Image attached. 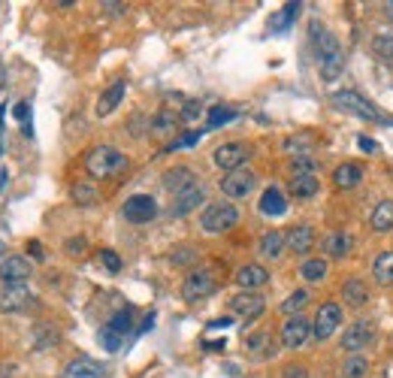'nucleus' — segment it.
Wrapping results in <instances>:
<instances>
[{"mask_svg":"<svg viewBox=\"0 0 393 378\" xmlns=\"http://www.w3.org/2000/svg\"><path fill=\"white\" fill-rule=\"evenodd\" d=\"M121 97H124V82L118 79V82H112L103 94H100V100H97V115H112L115 109H118V103H121Z\"/></svg>","mask_w":393,"mask_h":378,"instance_id":"b1692460","label":"nucleus"},{"mask_svg":"<svg viewBox=\"0 0 393 378\" xmlns=\"http://www.w3.org/2000/svg\"><path fill=\"white\" fill-rule=\"evenodd\" d=\"M3 257H6V242L0 239V261H3Z\"/></svg>","mask_w":393,"mask_h":378,"instance_id":"3c124183","label":"nucleus"},{"mask_svg":"<svg viewBox=\"0 0 393 378\" xmlns=\"http://www.w3.org/2000/svg\"><path fill=\"white\" fill-rule=\"evenodd\" d=\"M215 288H218L215 272L206 270V266H200V270L188 272L185 284H181V297H185L188 303H194V300H203V297H209V293H215Z\"/></svg>","mask_w":393,"mask_h":378,"instance_id":"20e7f679","label":"nucleus"},{"mask_svg":"<svg viewBox=\"0 0 393 378\" xmlns=\"http://www.w3.org/2000/svg\"><path fill=\"white\" fill-rule=\"evenodd\" d=\"M106 366L91 361V357H76V361L67 363V378H103Z\"/></svg>","mask_w":393,"mask_h":378,"instance_id":"a211bd4d","label":"nucleus"},{"mask_svg":"<svg viewBox=\"0 0 393 378\" xmlns=\"http://www.w3.org/2000/svg\"><path fill=\"white\" fill-rule=\"evenodd\" d=\"M339 327H342V306L339 303H324L312 321V336L324 342V339H330Z\"/></svg>","mask_w":393,"mask_h":378,"instance_id":"0eeeda50","label":"nucleus"},{"mask_svg":"<svg viewBox=\"0 0 393 378\" xmlns=\"http://www.w3.org/2000/svg\"><path fill=\"white\" fill-rule=\"evenodd\" d=\"M13 115H15L22 124H27V122H31V118H27V115H31V106H27V103H18V106L13 109Z\"/></svg>","mask_w":393,"mask_h":378,"instance_id":"37998d69","label":"nucleus"},{"mask_svg":"<svg viewBox=\"0 0 393 378\" xmlns=\"http://www.w3.org/2000/svg\"><path fill=\"white\" fill-rule=\"evenodd\" d=\"M290 170H294V176H299V173H315L318 163L309 158V154H297V158L290 161Z\"/></svg>","mask_w":393,"mask_h":378,"instance_id":"ea45409f","label":"nucleus"},{"mask_svg":"<svg viewBox=\"0 0 393 378\" xmlns=\"http://www.w3.org/2000/svg\"><path fill=\"white\" fill-rule=\"evenodd\" d=\"M249 158H251V152H249V145L245 143H224V145H218L215 149V163L221 170H227V173L242 170Z\"/></svg>","mask_w":393,"mask_h":378,"instance_id":"1a4fd4ad","label":"nucleus"},{"mask_svg":"<svg viewBox=\"0 0 393 378\" xmlns=\"http://www.w3.org/2000/svg\"><path fill=\"white\" fill-rule=\"evenodd\" d=\"M330 103L348 115H357V118H378V109L372 106L366 97H360L357 91H336L330 97Z\"/></svg>","mask_w":393,"mask_h":378,"instance_id":"423d86ee","label":"nucleus"},{"mask_svg":"<svg viewBox=\"0 0 393 378\" xmlns=\"http://www.w3.org/2000/svg\"><path fill=\"white\" fill-rule=\"evenodd\" d=\"M342 300L348 303V306H354V309L366 306V303H369V288H366V282L348 279V282L342 284Z\"/></svg>","mask_w":393,"mask_h":378,"instance_id":"393cba45","label":"nucleus"},{"mask_svg":"<svg viewBox=\"0 0 393 378\" xmlns=\"http://www.w3.org/2000/svg\"><path fill=\"white\" fill-rule=\"evenodd\" d=\"M285 378H309V370H306V366H288V370H285Z\"/></svg>","mask_w":393,"mask_h":378,"instance_id":"a18cd8bd","label":"nucleus"},{"mask_svg":"<svg viewBox=\"0 0 393 378\" xmlns=\"http://www.w3.org/2000/svg\"><path fill=\"white\" fill-rule=\"evenodd\" d=\"M31 263H27V257L22 254H9L0 261V282L3 284H24V279L31 275Z\"/></svg>","mask_w":393,"mask_h":378,"instance_id":"ddd939ff","label":"nucleus"},{"mask_svg":"<svg viewBox=\"0 0 393 378\" xmlns=\"http://www.w3.org/2000/svg\"><path fill=\"white\" fill-rule=\"evenodd\" d=\"M106 327H112L115 330V333H131V330H133V309H121V312H115V315H112V321H109V324Z\"/></svg>","mask_w":393,"mask_h":378,"instance_id":"f704fd0d","label":"nucleus"},{"mask_svg":"<svg viewBox=\"0 0 393 378\" xmlns=\"http://www.w3.org/2000/svg\"><path fill=\"white\" fill-rule=\"evenodd\" d=\"M197 182H194V173H191L188 167H172L167 170V176H163V188L172 191L179 197L181 191H188V188H194Z\"/></svg>","mask_w":393,"mask_h":378,"instance_id":"aec40b11","label":"nucleus"},{"mask_svg":"<svg viewBox=\"0 0 393 378\" xmlns=\"http://www.w3.org/2000/svg\"><path fill=\"white\" fill-rule=\"evenodd\" d=\"M372 52H376L378 61L393 64V31L390 34H378L376 40H372Z\"/></svg>","mask_w":393,"mask_h":378,"instance_id":"473e14b6","label":"nucleus"},{"mask_svg":"<svg viewBox=\"0 0 393 378\" xmlns=\"http://www.w3.org/2000/svg\"><path fill=\"white\" fill-rule=\"evenodd\" d=\"M297 13H299V3H288L276 18H272V31H281V27H288V24L297 18Z\"/></svg>","mask_w":393,"mask_h":378,"instance_id":"e433bc0d","label":"nucleus"},{"mask_svg":"<svg viewBox=\"0 0 393 378\" xmlns=\"http://www.w3.org/2000/svg\"><path fill=\"white\" fill-rule=\"evenodd\" d=\"M369 370L366 357H348V363H345V378H363Z\"/></svg>","mask_w":393,"mask_h":378,"instance_id":"4c0bfd02","label":"nucleus"},{"mask_svg":"<svg viewBox=\"0 0 393 378\" xmlns=\"http://www.w3.org/2000/svg\"><path fill=\"white\" fill-rule=\"evenodd\" d=\"M357 145L363 152H369V154H376L378 152V143L376 140H369V136H357Z\"/></svg>","mask_w":393,"mask_h":378,"instance_id":"c03bdc74","label":"nucleus"},{"mask_svg":"<svg viewBox=\"0 0 393 378\" xmlns=\"http://www.w3.org/2000/svg\"><path fill=\"white\" fill-rule=\"evenodd\" d=\"M6 179H9V170H0V191H3V185H6Z\"/></svg>","mask_w":393,"mask_h":378,"instance_id":"8fccbe9b","label":"nucleus"},{"mask_svg":"<svg viewBox=\"0 0 393 378\" xmlns=\"http://www.w3.org/2000/svg\"><path fill=\"white\" fill-rule=\"evenodd\" d=\"M121 342H124V336L121 333H115V330L112 327H103V330H100V345H103L106 348V351H118V348H121Z\"/></svg>","mask_w":393,"mask_h":378,"instance_id":"c9c22d12","label":"nucleus"},{"mask_svg":"<svg viewBox=\"0 0 393 378\" xmlns=\"http://www.w3.org/2000/svg\"><path fill=\"white\" fill-rule=\"evenodd\" d=\"M385 13H387V18H393V0L387 3V9H385Z\"/></svg>","mask_w":393,"mask_h":378,"instance_id":"603ef678","label":"nucleus"},{"mask_svg":"<svg viewBox=\"0 0 393 378\" xmlns=\"http://www.w3.org/2000/svg\"><path fill=\"white\" fill-rule=\"evenodd\" d=\"M267 345H269V333H267V330L249 336V351L251 354H263V351H267Z\"/></svg>","mask_w":393,"mask_h":378,"instance_id":"58836bf2","label":"nucleus"},{"mask_svg":"<svg viewBox=\"0 0 393 378\" xmlns=\"http://www.w3.org/2000/svg\"><path fill=\"white\" fill-rule=\"evenodd\" d=\"M372 342H376V327H372V321H366V318H357L342 333V348L348 354H357L363 348H369Z\"/></svg>","mask_w":393,"mask_h":378,"instance_id":"39448f33","label":"nucleus"},{"mask_svg":"<svg viewBox=\"0 0 393 378\" xmlns=\"http://www.w3.org/2000/svg\"><path fill=\"white\" fill-rule=\"evenodd\" d=\"M309 43H312V52H315V61L321 67V76L330 82L342 73V64H345V54H342V45L339 40L327 31L321 22H312L309 24Z\"/></svg>","mask_w":393,"mask_h":378,"instance_id":"f257e3e1","label":"nucleus"},{"mask_svg":"<svg viewBox=\"0 0 393 378\" xmlns=\"http://www.w3.org/2000/svg\"><path fill=\"white\" fill-rule=\"evenodd\" d=\"M200 140V133H185V136H179L176 143H170L167 145V152H179V149H191V145H197Z\"/></svg>","mask_w":393,"mask_h":378,"instance_id":"79ce46f5","label":"nucleus"},{"mask_svg":"<svg viewBox=\"0 0 393 378\" xmlns=\"http://www.w3.org/2000/svg\"><path fill=\"white\" fill-rule=\"evenodd\" d=\"M236 224H239V209L233 203H212L203 209V218H200V227L206 233H227Z\"/></svg>","mask_w":393,"mask_h":378,"instance_id":"7ed1b4c3","label":"nucleus"},{"mask_svg":"<svg viewBox=\"0 0 393 378\" xmlns=\"http://www.w3.org/2000/svg\"><path fill=\"white\" fill-rule=\"evenodd\" d=\"M254 182H258V176H254L251 170H233V173H227V176L221 179V191L227 194L230 200H242V197H249V194L254 191Z\"/></svg>","mask_w":393,"mask_h":378,"instance_id":"9d476101","label":"nucleus"},{"mask_svg":"<svg viewBox=\"0 0 393 378\" xmlns=\"http://www.w3.org/2000/svg\"><path fill=\"white\" fill-rule=\"evenodd\" d=\"M200 115V103L197 100H188V106L181 109V118H197Z\"/></svg>","mask_w":393,"mask_h":378,"instance_id":"de8ad7c7","label":"nucleus"},{"mask_svg":"<svg viewBox=\"0 0 393 378\" xmlns=\"http://www.w3.org/2000/svg\"><path fill=\"white\" fill-rule=\"evenodd\" d=\"M100 261H103V266L109 272H118L121 270V257H118L115 252H109V248H103V252H100Z\"/></svg>","mask_w":393,"mask_h":378,"instance_id":"a19ab883","label":"nucleus"},{"mask_svg":"<svg viewBox=\"0 0 393 378\" xmlns=\"http://www.w3.org/2000/svg\"><path fill=\"white\" fill-rule=\"evenodd\" d=\"M263 309H267V300H263L260 293H254V291H242V293H236V297H230V312L242 315L245 321L260 318Z\"/></svg>","mask_w":393,"mask_h":378,"instance_id":"f8f14e48","label":"nucleus"},{"mask_svg":"<svg viewBox=\"0 0 393 378\" xmlns=\"http://www.w3.org/2000/svg\"><path fill=\"white\" fill-rule=\"evenodd\" d=\"M312 339V321L303 315H294L281 324V345L285 348H303Z\"/></svg>","mask_w":393,"mask_h":378,"instance_id":"6e6552de","label":"nucleus"},{"mask_svg":"<svg viewBox=\"0 0 393 378\" xmlns=\"http://www.w3.org/2000/svg\"><path fill=\"white\" fill-rule=\"evenodd\" d=\"M285 245H288L294 254H306L309 248L315 245V230L309 227V224H297V227H290L288 233H285Z\"/></svg>","mask_w":393,"mask_h":378,"instance_id":"2eb2a0df","label":"nucleus"},{"mask_svg":"<svg viewBox=\"0 0 393 378\" xmlns=\"http://www.w3.org/2000/svg\"><path fill=\"white\" fill-rule=\"evenodd\" d=\"M158 215V203L149 194H133L131 200L124 203V218L133 221V224H145V221H151Z\"/></svg>","mask_w":393,"mask_h":378,"instance_id":"9b49d317","label":"nucleus"},{"mask_svg":"<svg viewBox=\"0 0 393 378\" xmlns=\"http://www.w3.org/2000/svg\"><path fill=\"white\" fill-rule=\"evenodd\" d=\"M260 254L269 257V261H276V257H281V252H285V233H279V230H269V233L260 236Z\"/></svg>","mask_w":393,"mask_h":378,"instance_id":"bb28decb","label":"nucleus"},{"mask_svg":"<svg viewBox=\"0 0 393 378\" xmlns=\"http://www.w3.org/2000/svg\"><path fill=\"white\" fill-rule=\"evenodd\" d=\"M372 275L378 284H393V252H381L372 261Z\"/></svg>","mask_w":393,"mask_h":378,"instance_id":"cd10ccee","label":"nucleus"},{"mask_svg":"<svg viewBox=\"0 0 393 378\" xmlns=\"http://www.w3.org/2000/svg\"><path fill=\"white\" fill-rule=\"evenodd\" d=\"M31 303V291L24 284H3L0 288V312H18Z\"/></svg>","mask_w":393,"mask_h":378,"instance_id":"4468645a","label":"nucleus"},{"mask_svg":"<svg viewBox=\"0 0 393 378\" xmlns=\"http://www.w3.org/2000/svg\"><path fill=\"white\" fill-rule=\"evenodd\" d=\"M290 197H297V200H309V197H315L318 194V176L315 173H299V176H290Z\"/></svg>","mask_w":393,"mask_h":378,"instance_id":"412c9836","label":"nucleus"},{"mask_svg":"<svg viewBox=\"0 0 393 378\" xmlns=\"http://www.w3.org/2000/svg\"><path fill=\"white\" fill-rule=\"evenodd\" d=\"M309 300H312V297H309V291H294V293H290V297H288L285 303H281V312L294 318V315H299V309H303Z\"/></svg>","mask_w":393,"mask_h":378,"instance_id":"72a5a7b5","label":"nucleus"},{"mask_svg":"<svg viewBox=\"0 0 393 378\" xmlns=\"http://www.w3.org/2000/svg\"><path fill=\"white\" fill-rule=\"evenodd\" d=\"M333 182H336V188H342V191L357 188L363 182V167L360 163H339L333 173Z\"/></svg>","mask_w":393,"mask_h":378,"instance_id":"4be33fe9","label":"nucleus"},{"mask_svg":"<svg viewBox=\"0 0 393 378\" xmlns=\"http://www.w3.org/2000/svg\"><path fill=\"white\" fill-rule=\"evenodd\" d=\"M299 275H303L306 282H324L327 261H324V257H312V261H306L303 266H299Z\"/></svg>","mask_w":393,"mask_h":378,"instance_id":"2f4dec72","label":"nucleus"},{"mask_svg":"<svg viewBox=\"0 0 393 378\" xmlns=\"http://www.w3.org/2000/svg\"><path fill=\"white\" fill-rule=\"evenodd\" d=\"M70 194H73V200L79 203V206H94V203L100 200V191L91 185L88 179H82V182H76V185L70 188Z\"/></svg>","mask_w":393,"mask_h":378,"instance_id":"c85d7f7f","label":"nucleus"},{"mask_svg":"<svg viewBox=\"0 0 393 378\" xmlns=\"http://www.w3.org/2000/svg\"><path fill=\"white\" fill-rule=\"evenodd\" d=\"M124 167H127V158L118 149H112V145H97V149H91L85 154V170L94 179H109L115 173H121Z\"/></svg>","mask_w":393,"mask_h":378,"instance_id":"f03ea898","label":"nucleus"},{"mask_svg":"<svg viewBox=\"0 0 393 378\" xmlns=\"http://www.w3.org/2000/svg\"><path fill=\"white\" fill-rule=\"evenodd\" d=\"M354 248V236L351 233H342V230H336L324 239V254L333 257V261H339V257H348Z\"/></svg>","mask_w":393,"mask_h":378,"instance_id":"6ab92c4d","label":"nucleus"},{"mask_svg":"<svg viewBox=\"0 0 393 378\" xmlns=\"http://www.w3.org/2000/svg\"><path fill=\"white\" fill-rule=\"evenodd\" d=\"M372 230H378V233H387V230H393V200H381L376 212H372L369 218Z\"/></svg>","mask_w":393,"mask_h":378,"instance_id":"a878e982","label":"nucleus"},{"mask_svg":"<svg viewBox=\"0 0 393 378\" xmlns=\"http://www.w3.org/2000/svg\"><path fill=\"white\" fill-rule=\"evenodd\" d=\"M67 252L70 254H82V252H85V239H67Z\"/></svg>","mask_w":393,"mask_h":378,"instance_id":"49530a36","label":"nucleus"},{"mask_svg":"<svg viewBox=\"0 0 393 378\" xmlns=\"http://www.w3.org/2000/svg\"><path fill=\"white\" fill-rule=\"evenodd\" d=\"M269 282V272L263 270L260 263H245L236 270V284L245 291H254V288H260V284H267Z\"/></svg>","mask_w":393,"mask_h":378,"instance_id":"dca6fc26","label":"nucleus"},{"mask_svg":"<svg viewBox=\"0 0 393 378\" xmlns=\"http://www.w3.org/2000/svg\"><path fill=\"white\" fill-rule=\"evenodd\" d=\"M236 118V109L230 106H212L209 109V118H206V131H218V127H224L227 122H233Z\"/></svg>","mask_w":393,"mask_h":378,"instance_id":"7c9ffc66","label":"nucleus"},{"mask_svg":"<svg viewBox=\"0 0 393 378\" xmlns=\"http://www.w3.org/2000/svg\"><path fill=\"white\" fill-rule=\"evenodd\" d=\"M172 131H179V115L176 112H170V109H161L158 115H154V122H151V133H172Z\"/></svg>","mask_w":393,"mask_h":378,"instance_id":"c756f323","label":"nucleus"},{"mask_svg":"<svg viewBox=\"0 0 393 378\" xmlns=\"http://www.w3.org/2000/svg\"><path fill=\"white\" fill-rule=\"evenodd\" d=\"M206 200V191L200 188V185H194V188H188V191H181L179 197H176V203H172V215H188L191 209H197L200 203Z\"/></svg>","mask_w":393,"mask_h":378,"instance_id":"5701e85b","label":"nucleus"},{"mask_svg":"<svg viewBox=\"0 0 393 378\" xmlns=\"http://www.w3.org/2000/svg\"><path fill=\"white\" fill-rule=\"evenodd\" d=\"M260 212H263V215H269V218L285 215V212H288L285 191H281L279 185H269L267 191H263V197H260Z\"/></svg>","mask_w":393,"mask_h":378,"instance_id":"f3484780","label":"nucleus"},{"mask_svg":"<svg viewBox=\"0 0 393 378\" xmlns=\"http://www.w3.org/2000/svg\"><path fill=\"white\" fill-rule=\"evenodd\" d=\"M27 252H31L36 261H43V245L40 242H27Z\"/></svg>","mask_w":393,"mask_h":378,"instance_id":"09e8293b","label":"nucleus"}]
</instances>
